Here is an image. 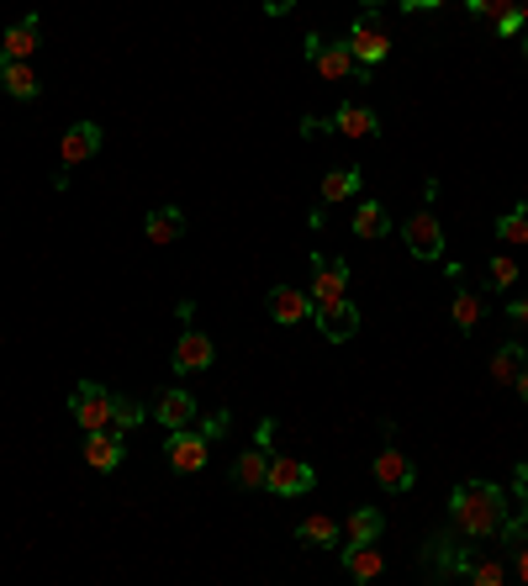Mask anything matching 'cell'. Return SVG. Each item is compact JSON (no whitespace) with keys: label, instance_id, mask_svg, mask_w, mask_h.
<instances>
[{"label":"cell","instance_id":"cell-4","mask_svg":"<svg viewBox=\"0 0 528 586\" xmlns=\"http://www.w3.org/2000/svg\"><path fill=\"white\" fill-rule=\"evenodd\" d=\"M466 550H470V539L449 524L444 533H434V539L423 544V576H434V582H455V576H460V555H466Z\"/></svg>","mask_w":528,"mask_h":586},{"label":"cell","instance_id":"cell-45","mask_svg":"<svg viewBox=\"0 0 528 586\" xmlns=\"http://www.w3.org/2000/svg\"><path fill=\"white\" fill-rule=\"evenodd\" d=\"M5 64H11V59H5V48H0V69H5Z\"/></svg>","mask_w":528,"mask_h":586},{"label":"cell","instance_id":"cell-35","mask_svg":"<svg viewBox=\"0 0 528 586\" xmlns=\"http://www.w3.org/2000/svg\"><path fill=\"white\" fill-rule=\"evenodd\" d=\"M507 323L528 328V296H513V301H507Z\"/></svg>","mask_w":528,"mask_h":586},{"label":"cell","instance_id":"cell-33","mask_svg":"<svg viewBox=\"0 0 528 586\" xmlns=\"http://www.w3.org/2000/svg\"><path fill=\"white\" fill-rule=\"evenodd\" d=\"M492 32H497V37H524V32H528V5H513V11H502L497 22H492Z\"/></svg>","mask_w":528,"mask_h":586},{"label":"cell","instance_id":"cell-30","mask_svg":"<svg viewBox=\"0 0 528 586\" xmlns=\"http://www.w3.org/2000/svg\"><path fill=\"white\" fill-rule=\"evenodd\" d=\"M481 318H486V301L460 286V291H455V328H460V333H470V328L481 323Z\"/></svg>","mask_w":528,"mask_h":586},{"label":"cell","instance_id":"cell-3","mask_svg":"<svg viewBox=\"0 0 528 586\" xmlns=\"http://www.w3.org/2000/svg\"><path fill=\"white\" fill-rule=\"evenodd\" d=\"M301 54H307V64L323 74V80H349V74H359V80H370L359 64H354L349 43H328V37H318V32H307L301 37Z\"/></svg>","mask_w":528,"mask_h":586},{"label":"cell","instance_id":"cell-24","mask_svg":"<svg viewBox=\"0 0 528 586\" xmlns=\"http://www.w3.org/2000/svg\"><path fill=\"white\" fill-rule=\"evenodd\" d=\"M228 475H233V486H243V492H260L264 475H269V449H260V444H254L249 455H238Z\"/></svg>","mask_w":528,"mask_h":586},{"label":"cell","instance_id":"cell-27","mask_svg":"<svg viewBox=\"0 0 528 586\" xmlns=\"http://www.w3.org/2000/svg\"><path fill=\"white\" fill-rule=\"evenodd\" d=\"M386 533V518L376 507H354L349 524H344V544H370V539H381Z\"/></svg>","mask_w":528,"mask_h":586},{"label":"cell","instance_id":"cell-42","mask_svg":"<svg viewBox=\"0 0 528 586\" xmlns=\"http://www.w3.org/2000/svg\"><path fill=\"white\" fill-rule=\"evenodd\" d=\"M466 5H470V16H475V22L486 16V0H466Z\"/></svg>","mask_w":528,"mask_h":586},{"label":"cell","instance_id":"cell-43","mask_svg":"<svg viewBox=\"0 0 528 586\" xmlns=\"http://www.w3.org/2000/svg\"><path fill=\"white\" fill-rule=\"evenodd\" d=\"M513 386H518V397H524V402H528V370H524V376H518V381H513Z\"/></svg>","mask_w":528,"mask_h":586},{"label":"cell","instance_id":"cell-29","mask_svg":"<svg viewBox=\"0 0 528 586\" xmlns=\"http://www.w3.org/2000/svg\"><path fill=\"white\" fill-rule=\"evenodd\" d=\"M497 238L507 243V249H524V243H528V202L513 206V211H502V217H497Z\"/></svg>","mask_w":528,"mask_h":586},{"label":"cell","instance_id":"cell-12","mask_svg":"<svg viewBox=\"0 0 528 586\" xmlns=\"http://www.w3.org/2000/svg\"><path fill=\"white\" fill-rule=\"evenodd\" d=\"M122 460H127L122 428H90V434H85V466H95L101 475H112Z\"/></svg>","mask_w":528,"mask_h":586},{"label":"cell","instance_id":"cell-37","mask_svg":"<svg viewBox=\"0 0 528 586\" xmlns=\"http://www.w3.org/2000/svg\"><path fill=\"white\" fill-rule=\"evenodd\" d=\"M254 444H260V449H269V444H275V417H260V428H254Z\"/></svg>","mask_w":528,"mask_h":586},{"label":"cell","instance_id":"cell-26","mask_svg":"<svg viewBox=\"0 0 528 586\" xmlns=\"http://www.w3.org/2000/svg\"><path fill=\"white\" fill-rule=\"evenodd\" d=\"M528 370V344H518V338H507L497 354H492V381L497 386H513L518 376Z\"/></svg>","mask_w":528,"mask_h":586},{"label":"cell","instance_id":"cell-46","mask_svg":"<svg viewBox=\"0 0 528 586\" xmlns=\"http://www.w3.org/2000/svg\"><path fill=\"white\" fill-rule=\"evenodd\" d=\"M524 59H528V32H524Z\"/></svg>","mask_w":528,"mask_h":586},{"label":"cell","instance_id":"cell-36","mask_svg":"<svg viewBox=\"0 0 528 586\" xmlns=\"http://www.w3.org/2000/svg\"><path fill=\"white\" fill-rule=\"evenodd\" d=\"M513 492H518V507H528V460L513 470Z\"/></svg>","mask_w":528,"mask_h":586},{"label":"cell","instance_id":"cell-38","mask_svg":"<svg viewBox=\"0 0 528 586\" xmlns=\"http://www.w3.org/2000/svg\"><path fill=\"white\" fill-rule=\"evenodd\" d=\"M513 5H524V0H486V16H481V22H497L502 11H513Z\"/></svg>","mask_w":528,"mask_h":586},{"label":"cell","instance_id":"cell-11","mask_svg":"<svg viewBox=\"0 0 528 586\" xmlns=\"http://www.w3.org/2000/svg\"><path fill=\"white\" fill-rule=\"evenodd\" d=\"M206 455H211V444H206L196 428H175V434L164 439V460H170L180 475H196V470H206Z\"/></svg>","mask_w":528,"mask_h":586},{"label":"cell","instance_id":"cell-41","mask_svg":"<svg viewBox=\"0 0 528 586\" xmlns=\"http://www.w3.org/2000/svg\"><path fill=\"white\" fill-rule=\"evenodd\" d=\"M264 11H269V16H286V11H291V0H264Z\"/></svg>","mask_w":528,"mask_h":586},{"label":"cell","instance_id":"cell-21","mask_svg":"<svg viewBox=\"0 0 528 586\" xmlns=\"http://www.w3.org/2000/svg\"><path fill=\"white\" fill-rule=\"evenodd\" d=\"M328 122H333V133H344V138H376V133H381V117H376L370 106H349V101Z\"/></svg>","mask_w":528,"mask_h":586},{"label":"cell","instance_id":"cell-34","mask_svg":"<svg viewBox=\"0 0 528 586\" xmlns=\"http://www.w3.org/2000/svg\"><path fill=\"white\" fill-rule=\"evenodd\" d=\"M138 423H144V407H138L133 397H117V402H112V428L127 434V428H138Z\"/></svg>","mask_w":528,"mask_h":586},{"label":"cell","instance_id":"cell-5","mask_svg":"<svg viewBox=\"0 0 528 586\" xmlns=\"http://www.w3.org/2000/svg\"><path fill=\"white\" fill-rule=\"evenodd\" d=\"M112 402H117V391L101 381H80L69 391V417L80 423V428H112Z\"/></svg>","mask_w":528,"mask_h":586},{"label":"cell","instance_id":"cell-8","mask_svg":"<svg viewBox=\"0 0 528 586\" xmlns=\"http://www.w3.org/2000/svg\"><path fill=\"white\" fill-rule=\"evenodd\" d=\"M318 486V470L301 466V460H286V455H269V475H264V492L275 497H307Z\"/></svg>","mask_w":528,"mask_h":586},{"label":"cell","instance_id":"cell-9","mask_svg":"<svg viewBox=\"0 0 528 586\" xmlns=\"http://www.w3.org/2000/svg\"><path fill=\"white\" fill-rule=\"evenodd\" d=\"M211 365H217V344L206 338L202 328H185L175 354H170V370H175V376H202V370H211Z\"/></svg>","mask_w":528,"mask_h":586},{"label":"cell","instance_id":"cell-32","mask_svg":"<svg viewBox=\"0 0 528 586\" xmlns=\"http://www.w3.org/2000/svg\"><path fill=\"white\" fill-rule=\"evenodd\" d=\"M228 428H233V412L217 407V412H206L202 417V428H196V434H202L206 444H217V439H228Z\"/></svg>","mask_w":528,"mask_h":586},{"label":"cell","instance_id":"cell-7","mask_svg":"<svg viewBox=\"0 0 528 586\" xmlns=\"http://www.w3.org/2000/svg\"><path fill=\"white\" fill-rule=\"evenodd\" d=\"M349 301V264L333 254H312V307Z\"/></svg>","mask_w":528,"mask_h":586},{"label":"cell","instance_id":"cell-2","mask_svg":"<svg viewBox=\"0 0 528 586\" xmlns=\"http://www.w3.org/2000/svg\"><path fill=\"white\" fill-rule=\"evenodd\" d=\"M344 43H349L354 64H359L365 74H370V69L391 54V32H386V22L376 16V11H359V16L349 22V37H344Z\"/></svg>","mask_w":528,"mask_h":586},{"label":"cell","instance_id":"cell-18","mask_svg":"<svg viewBox=\"0 0 528 586\" xmlns=\"http://www.w3.org/2000/svg\"><path fill=\"white\" fill-rule=\"evenodd\" d=\"M153 423H164L170 434H175V428H191V423H196V397H191V391H180V386L159 391V402H153Z\"/></svg>","mask_w":528,"mask_h":586},{"label":"cell","instance_id":"cell-13","mask_svg":"<svg viewBox=\"0 0 528 586\" xmlns=\"http://www.w3.org/2000/svg\"><path fill=\"white\" fill-rule=\"evenodd\" d=\"M318 307H312V291H296V286H275L269 291V323H280V328H296V323H307Z\"/></svg>","mask_w":528,"mask_h":586},{"label":"cell","instance_id":"cell-23","mask_svg":"<svg viewBox=\"0 0 528 586\" xmlns=\"http://www.w3.org/2000/svg\"><path fill=\"white\" fill-rule=\"evenodd\" d=\"M0 90L11 95V101H37V69H32V59H11L5 69H0Z\"/></svg>","mask_w":528,"mask_h":586},{"label":"cell","instance_id":"cell-44","mask_svg":"<svg viewBox=\"0 0 528 586\" xmlns=\"http://www.w3.org/2000/svg\"><path fill=\"white\" fill-rule=\"evenodd\" d=\"M381 5H386V0H365V11H381Z\"/></svg>","mask_w":528,"mask_h":586},{"label":"cell","instance_id":"cell-19","mask_svg":"<svg viewBox=\"0 0 528 586\" xmlns=\"http://www.w3.org/2000/svg\"><path fill=\"white\" fill-rule=\"evenodd\" d=\"M185 228H191V222H185V211H180V206H153V211L144 217V238L153 243V249L180 243V238H185Z\"/></svg>","mask_w":528,"mask_h":586},{"label":"cell","instance_id":"cell-16","mask_svg":"<svg viewBox=\"0 0 528 586\" xmlns=\"http://www.w3.org/2000/svg\"><path fill=\"white\" fill-rule=\"evenodd\" d=\"M312 323H318V333H323L328 344H349L354 333H359V312H354V301H333V307L312 312Z\"/></svg>","mask_w":528,"mask_h":586},{"label":"cell","instance_id":"cell-40","mask_svg":"<svg viewBox=\"0 0 528 586\" xmlns=\"http://www.w3.org/2000/svg\"><path fill=\"white\" fill-rule=\"evenodd\" d=\"M397 5H402V11H439L444 0H397Z\"/></svg>","mask_w":528,"mask_h":586},{"label":"cell","instance_id":"cell-22","mask_svg":"<svg viewBox=\"0 0 528 586\" xmlns=\"http://www.w3.org/2000/svg\"><path fill=\"white\" fill-rule=\"evenodd\" d=\"M296 539H301V544H318V550H338V544H344V524L328 518V513H312V518L296 524Z\"/></svg>","mask_w":528,"mask_h":586},{"label":"cell","instance_id":"cell-14","mask_svg":"<svg viewBox=\"0 0 528 586\" xmlns=\"http://www.w3.org/2000/svg\"><path fill=\"white\" fill-rule=\"evenodd\" d=\"M338 565L349 582H376L386 571V550H376V539L370 544H338Z\"/></svg>","mask_w":528,"mask_h":586},{"label":"cell","instance_id":"cell-10","mask_svg":"<svg viewBox=\"0 0 528 586\" xmlns=\"http://www.w3.org/2000/svg\"><path fill=\"white\" fill-rule=\"evenodd\" d=\"M101 143H106V133H101L95 122H74V127H64V138H59V164L64 170L90 164V159L101 153Z\"/></svg>","mask_w":528,"mask_h":586},{"label":"cell","instance_id":"cell-15","mask_svg":"<svg viewBox=\"0 0 528 586\" xmlns=\"http://www.w3.org/2000/svg\"><path fill=\"white\" fill-rule=\"evenodd\" d=\"M455 582L502 586V582H507V560H502V555H486V550H475V544H470L466 555H460V576H455Z\"/></svg>","mask_w":528,"mask_h":586},{"label":"cell","instance_id":"cell-31","mask_svg":"<svg viewBox=\"0 0 528 586\" xmlns=\"http://www.w3.org/2000/svg\"><path fill=\"white\" fill-rule=\"evenodd\" d=\"M486 286H492V291H513V286H518V260H513V254H497V260L486 264Z\"/></svg>","mask_w":528,"mask_h":586},{"label":"cell","instance_id":"cell-17","mask_svg":"<svg viewBox=\"0 0 528 586\" xmlns=\"http://www.w3.org/2000/svg\"><path fill=\"white\" fill-rule=\"evenodd\" d=\"M370 475H376V486H386V492H412V481H417V470H412V460L402 449H381Z\"/></svg>","mask_w":528,"mask_h":586},{"label":"cell","instance_id":"cell-39","mask_svg":"<svg viewBox=\"0 0 528 586\" xmlns=\"http://www.w3.org/2000/svg\"><path fill=\"white\" fill-rule=\"evenodd\" d=\"M333 122H323V117H301V138H318V133H328Z\"/></svg>","mask_w":528,"mask_h":586},{"label":"cell","instance_id":"cell-6","mask_svg":"<svg viewBox=\"0 0 528 586\" xmlns=\"http://www.w3.org/2000/svg\"><path fill=\"white\" fill-rule=\"evenodd\" d=\"M402 243H408L412 260H423V264L444 260V228H439V217H434V206L408 211V222H402Z\"/></svg>","mask_w":528,"mask_h":586},{"label":"cell","instance_id":"cell-25","mask_svg":"<svg viewBox=\"0 0 528 586\" xmlns=\"http://www.w3.org/2000/svg\"><path fill=\"white\" fill-rule=\"evenodd\" d=\"M37 43H43V22H37V16H22L16 27L0 37L5 59H32V54H37Z\"/></svg>","mask_w":528,"mask_h":586},{"label":"cell","instance_id":"cell-1","mask_svg":"<svg viewBox=\"0 0 528 586\" xmlns=\"http://www.w3.org/2000/svg\"><path fill=\"white\" fill-rule=\"evenodd\" d=\"M507 513H513V507H507V492H502L497 481H460V486L449 492V524L460 528L470 544L497 539Z\"/></svg>","mask_w":528,"mask_h":586},{"label":"cell","instance_id":"cell-28","mask_svg":"<svg viewBox=\"0 0 528 586\" xmlns=\"http://www.w3.org/2000/svg\"><path fill=\"white\" fill-rule=\"evenodd\" d=\"M359 170H328L323 175V206H338V202H354V196H359Z\"/></svg>","mask_w":528,"mask_h":586},{"label":"cell","instance_id":"cell-20","mask_svg":"<svg viewBox=\"0 0 528 586\" xmlns=\"http://www.w3.org/2000/svg\"><path fill=\"white\" fill-rule=\"evenodd\" d=\"M349 228H354V238H365V243H376V238H386L391 233V211H386L381 202H359L354 196V211H349Z\"/></svg>","mask_w":528,"mask_h":586}]
</instances>
